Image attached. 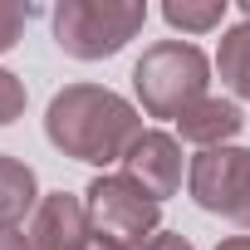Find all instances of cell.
<instances>
[{
	"label": "cell",
	"instance_id": "6da1fadb",
	"mask_svg": "<svg viewBox=\"0 0 250 250\" xmlns=\"http://www.w3.org/2000/svg\"><path fill=\"white\" fill-rule=\"evenodd\" d=\"M44 133H49V143L64 157L108 167V162H123L128 147L143 138V118H138V108L128 98H118L113 88L69 83V88H59L49 98Z\"/></svg>",
	"mask_w": 250,
	"mask_h": 250
},
{
	"label": "cell",
	"instance_id": "277c9868",
	"mask_svg": "<svg viewBox=\"0 0 250 250\" xmlns=\"http://www.w3.org/2000/svg\"><path fill=\"white\" fill-rule=\"evenodd\" d=\"M83 206H88V226L98 240H113L123 250H143L152 235H157V216L162 206L128 177H93L88 191H83Z\"/></svg>",
	"mask_w": 250,
	"mask_h": 250
},
{
	"label": "cell",
	"instance_id": "5bb4252c",
	"mask_svg": "<svg viewBox=\"0 0 250 250\" xmlns=\"http://www.w3.org/2000/svg\"><path fill=\"white\" fill-rule=\"evenodd\" d=\"M143 250H191V240H187V235H177V230H157Z\"/></svg>",
	"mask_w": 250,
	"mask_h": 250
},
{
	"label": "cell",
	"instance_id": "30bf717a",
	"mask_svg": "<svg viewBox=\"0 0 250 250\" xmlns=\"http://www.w3.org/2000/svg\"><path fill=\"white\" fill-rule=\"evenodd\" d=\"M216 69H221V79H226V83H230V88H235V93L250 103V20L221 35Z\"/></svg>",
	"mask_w": 250,
	"mask_h": 250
},
{
	"label": "cell",
	"instance_id": "5b68a950",
	"mask_svg": "<svg viewBox=\"0 0 250 250\" xmlns=\"http://www.w3.org/2000/svg\"><path fill=\"white\" fill-rule=\"evenodd\" d=\"M191 196L201 211L250 226V147H206L191 157Z\"/></svg>",
	"mask_w": 250,
	"mask_h": 250
},
{
	"label": "cell",
	"instance_id": "ba28073f",
	"mask_svg": "<svg viewBox=\"0 0 250 250\" xmlns=\"http://www.w3.org/2000/svg\"><path fill=\"white\" fill-rule=\"evenodd\" d=\"M240 123H245V118H240V108H235L230 98H211V93H206L201 103H191V108L177 118V133L206 152V147H226V143L240 133Z\"/></svg>",
	"mask_w": 250,
	"mask_h": 250
},
{
	"label": "cell",
	"instance_id": "e0dca14e",
	"mask_svg": "<svg viewBox=\"0 0 250 250\" xmlns=\"http://www.w3.org/2000/svg\"><path fill=\"white\" fill-rule=\"evenodd\" d=\"M88 250H123V245H113V240H98V235H93V240H88Z\"/></svg>",
	"mask_w": 250,
	"mask_h": 250
},
{
	"label": "cell",
	"instance_id": "3957f363",
	"mask_svg": "<svg viewBox=\"0 0 250 250\" xmlns=\"http://www.w3.org/2000/svg\"><path fill=\"white\" fill-rule=\"evenodd\" d=\"M147 25V5L118 0H64L54 10V40L74 59H108Z\"/></svg>",
	"mask_w": 250,
	"mask_h": 250
},
{
	"label": "cell",
	"instance_id": "9a60e30c",
	"mask_svg": "<svg viewBox=\"0 0 250 250\" xmlns=\"http://www.w3.org/2000/svg\"><path fill=\"white\" fill-rule=\"evenodd\" d=\"M0 250H30V235H20V230H0Z\"/></svg>",
	"mask_w": 250,
	"mask_h": 250
},
{
	"label": "cell",
	"instance_id": "2e32d148",
	"mask_svg": "<svg viewBox=\"0 0 250 250\" xmlns=\"http://www.w3.org/2000/svg\"><path fill=\"white\" fill-rule=\"evenodd\" d=\"M216 250H250V235H230V240H221Z\"/></svg>",
	"mask_w": 250,
	"mask_h": 250
},
{
	"label": "cell",
	"instance_id": "8fae6325",
	"mask_svg": "<svg viewBox=\"0 0 250 250\" xmlns=\"http://www.w3.org/2000/svg\"><path fill=\"white\" fill-rule=\"evenodd\" d=\"M162 20L172 25V30H187V35H206V30H216L221 20H226V0H167L162 5Z\"/></svg>",
	"mask_w": 250,
	"mask_h": 250
},
{
	"label": "cell",
	"instance_id": "52a82bcc",
	"mask_svg": "<svg viewBox=\"0 0 250 250\" xmlns=\"http://www.w3.org/2000/svg\"><path fill=\"white\" fill-rule=\"evenodd\" d=\"M123 177L138 182V187L162 206V196H172V191L182 187V147H177V138H167V133H143V138L128 147V157H123Z\"/></svg>",
	"mask_w": 250,
	"mask_h": 250
},
{
	"label": "cell",
	"instance_id": "4fadbf2b",
	"mask_svg": "<svg viewBox=\"0 0 250 250\" xmlns=\"http://www.w3.org/2000/svg\"><path fill=\"white\" fill-rule=\"evenodd\" d=\"M20 113H25V83H20L15 74L0 69V128H5V123H15Z\"/></svg>",
	"mask_w": 250,
	"mask_h": 250
},
{
	"label": "cell",
	"instance_id": "8992f818",
	"mask_svg": "<svg viewBox=\"0 0 250 250\" xmlns=\"http://www.w3.org/2000/svg\"><path fill=\"white\" fill-rule=\"evenodd\" d=\"M93 240V226H88V206L83 196H69V191H54L35 206V221H30V250H88Z\"/></svg>",
	"mask_w": 250,
	"mask_h": 250
},
{
	"label": "cell",
	"instance_id": "9c48e42d",
	"mask_svg": "<svg viewBox=\"0 0 250 250\" xmlns=\"http://www.w3.org/2000/svg\"><path fill=\"white\" fill-rule=\"evenodd\" d=\"M35 172L20 157L0 152V230H15V221H25V211L35 206Z\"/></svg>",
	"mask_w": 250,
	"mask_h": 250
},
{
	"label": "cell",
	"instance_id": "7a4b0ae2",
	"mask_svg": "<svg viewBox=\"0 0 250 250\" xmlns=\"http://www.w3.org/2000/svg\"><path fill=\"white\" fill-rule=\"evenodd\" d=\"M206 83H211V59L182 40H162L143 49V59L133 64V88L152 118H182L191 103L206 98Z\"/></svg>",
	"mask_w": 250,
	"mask_h": 250
},
{
	"label": "cell",
	"instance_id": "7c38bea8",
	"mask_svg": "<svg viewBox=\"0 0 250 250\" xmlns=\"http://www.w3.org/2000/svg\"><path fill=\"white\" fill-rule=\"evenodd\" d=\"M30 15H35V5H20V0H0V54L15 49V40H20V30L30 25Z\"/></svg>",
	"mask_w": 250,
	"mask_h": 250
}]
</instances>
